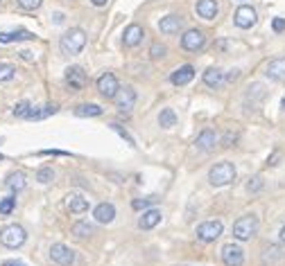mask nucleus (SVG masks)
<instances>
[{
	"mask_svg": "<svg viewBox=\"0 0 285 266\" xmlns=\"http://www.w3.org/2000/svg\"><path fill=\"white\" fill-rule=\"evenodd\" d=\"M84 45H86V34H84V30H79V27H72V30H68L64 36H61V41H59L61 52H64V55H68V57L79 55V52L84 50Z\"/></svg>",
	"mask_w": 285,
	"mask_h": 266,
	"instance_id": "1",
	"label": "nucleus"
},
{
	"mask_svg": "<svg viewBox=\"0 0 285 266\" xmlns=\"http://www.w3.org/2000/svg\"><path fill=\"white\" fill-rule=\"evenodd\" d=\"M209 181H211V185H215V187H224V185H229V183H233L235 181L233 163L224 161V163L213 165L211 167V172H209Z\"/></svg>",
	"mask_w": 285,
	"mask_h": 266,
	"instance_id": "2",
	"label": "nucleus"
},
{
	"mask_svg": "<svg viewBox=\"0 0 285 266\" xmlns=\"http://www.w3.org/2000/svg\"><path fill=\"white\" fill-rule=\"evenodd\" d=\"M25 239H27L25 228L18 224H12V226L0 230V244L7 246V248H21V246L25 244Z\"/></svg>",
	"mask_w": 285,
	"mask_h": 266,
	"instance_id": "3",
	"label": "nucleus"
},
{
	"mask_svg": "<svg viewBox=\"0 0 285 266\" xmlns=\"http://www.w3.org/2000/svg\"><path fill=\"white\" fill-rule=\"evenodd\" d=\"M256 230H258V217L256 215H245L233 224V237L240 241L251 239L256 235Z\"/></svg>",
	"mask_w": 285,
	"mask_h": 266,
	"instance_id": "4",
	"label": "nucleus"
},
{
	"mask_svg": "<svg viewBox=\"0 0 285 266\" xmlns=\"http://www.w3.org/2000/svg\"><path fill=\"white\" fill-rule=\"evenodd\" d=\"M98 90H100V95H102V97H107V99H113L115 95H118L120 84H118V79H115L113 72H104V75H100Z\"/></svg>",
	"mask_w": 285,
	"mask_h": 266,
	"instance_id": "5",
	"label": "nucleus"
},
{
	"mask_svg": "<svg viewBox=\"0 0 285 266\" xmlns=\"http://www.w3.org/2000/svg\"><path fill=\"white\" fill-rule=\"evenodd\" d=\"M206 45V36L201 30H188L186 34L181 36V47L188 52H197Z\"/></svg>",
	"mask_w": 285,
	"mask_h": 266,
	"instance_id": "6",
	"label": "nucleus"
},
{
	"mask_svg": "<svg viewBox=\"0 0 285 266\" xmlns=\"http://www.w3.org/2000/svg\"><path fill=\"white\" fill-rule=\"evenodd\" d=\"M86 81H89V77H86L84 68H79V66H70L68 70H66V84L70 86L72 93H79V90L86 86Z\"/></svg>",
	"mask_w": 285,
	"mask_h": 266,
	"instance_id": "7",
	"label": "nucleus"
},
{
	"mask_svg": "<svg viewBox=\"0 0 285 266\" xmlns=\"http://www.w3.org/2000/svg\"><path fill=\"white\" fill-rule=\"evenodd\" d=\"M50 259L59 266H70L75 262V250L68 248L66 244H55L50 248Z\"/></svg>",
	"mask_w": 285,
	"mask_h": 266,
	"instance_id": "8",
	"label": "nucleus"
},
{
	"mask_svg": "<svg viewBox=\"0 0 285 266\" xmlns=\"http://www.w3.org/2000/svg\"><path fill=\"white\" fill-rule=\"evenodd\" d=\"M256 21H258V16H256V9L249 7V5L238 7V12H235V16H233V23L240 27V30H249V27H254Z\"/></svg>",
	"mask_w": 285,
	"mask_h": 266,
	"instance_id": "9",
	"label": "nucleus"
},
{
	"mask_svg": "<svg viewBox=\"0 0 285 266\" xmlns=\"http://www.w3.org/2000/svg\"><path fill=\"white\" fill-rule=\"evenodd\" d=\"M222 262L224 266H242L245 264V250L235 244H226L222 248Z\"/></svg>",
	"mask_w": 285,
	"mask_h": 266,
	"instance_id": "10",
	"label": "nucleus"
},
{
	"mask_svg": "<svg viewBox=\"0 0 285 266\" xmlns=\"http://www.w3.org/2000/svg\"><path fill=\"white\" fill-rule=\"evenodd\" d=\"M115 106H118L123 113H127V111L134 109V104H136V90L132 88V86H125V88L118 90V95H115Z\"/></svg>",
	"mask_w": 285,
	"mask_h": 266,
	"instance_id": "11",
	"label": "nucleus"
},
{
	"mask_svg": "<svg viewBox=\"0 0 285 266\" xmlns=\"http://www.w3.org/2000/svg\"><path fill=\"white\" fill-rule=\"evenodd\" d=\"M222 235V224L220 221H204V224L197 228V237L201 241H215Z\"/></svg>",
	"mask_w": 285,
	"mask_h": 266,
	"instance_id": "12",
	"label": "nucleus"
},
{
	"mask_svg": "<svg viewBox=\"0 0 285 266\" xmlns=\"http://www.w3.org/2000/svg\"><path fill=\"white\" fill-rule=\"evenodd\" d=\"M220 142V135L213 129H206V131H201L197 135L195 140V147L199 149V151H211V149H215V144Z\"/></svg>",
	"mask_w": 285,
	"mask_h": 266,
	"instance_id": "13",
	"label": "nucleus"
},
{
	"mask_svg": "<svg viewBox=\"0 0 285 266\" xmlns=\"http://www.w3.org/2000/svg\"><path fill=\"white\" fill-rule=\"evenodd\" d=\"M195 12H197V16L204 18V21H213L217 16V12H220V7H217V0H197Z\"/></svg>",
	"mask_w": 285,
	"mask_h": 266,
	"instance_id": "14",
	"label": "nucleus"
},
{
	"mask_svg": "<svg viewBox=\"0 0 285 266\" xmlns=\"http://www.w3.org/2000/svg\"><path fill=\"white\" fill-rule=\"evenodd\" d=\"M265 75H267L272 81H285V57H278V59L269 61Z\"/></svg>",
	"mask_w": 285,
	"mask_h": 266,
	"instance_id": "15",
	"label": "nucleus"
},
{
	"mask_svg": "<svg viewBox=\"0 0 285 266\" xmlns=\"http://www.w3.org/2000/svg\"><path fill=\"white\" fill-rule=\"evenodd\" d=\"M143 36H145L143 27H141V25H136V23H134V25H129L127 30H125L123 43H125V45H127V47H136L138 43L143 41Z\"/></svg>",
	"mask_w": 285,
	"mask_h": 266,
	"instance_id": "16",
	"label": "nucleus"
},
{
	"mask_svg": "<svg viewBox=\"0 0 285 266\" xmlns=\"http://www.w3.org/2000/svg\"><path fill=\"white\" fill-rule=\"evenodd\" d=\"M172 84L175 86H186V84H190L192 79H195V68L192 66H181L179 70L172 72Z\"/></svg>",
	"mask_w": 285,
	"mask_h": 266,
	"instance_id": "17",
	"label": "nucleus"
},
{
	"mask_svg": "<svg viewBox=\"0 0 285 266\" xmlns=\"http://www.w3.org/2000/svg\"><path fill=\"white\" fill-rule=\"evenodd\" d=\"M93 217H95V221H98V224H111V221H113V217H115L113 203H100V205L95 207Z\"/></svg>",
	"mask_w": 285,
	"mask_h": 266,
	"instance_id": "18",
	"label": "nucleus"
},
{
	"mask_svg": "<svg viewBox=\"0 0 285 266\" xmlns=\"http://www.w3.org/2000/svg\"><path fill=\"white\" fill-rule=\"evenodd\" d=\"M181 27H183L181 16H166V18H161V23H158V30H161L163 34H179Z\"/></svg>",
	"mask_w": 285,
	"mask_h": 266,
	"instance_id": "19",
	"label": "nucleus"
},
{
	"mask_svg": "<svg viewBox=\"0 0 285 266\" xmlns=\"http://www.w3.org/2000/svg\"><path fill=\"white\" fill-rule=\"evenodd\" d=\"M66 205H68V210L72 215H84V212L89 210V201L82 194H68L66 196Z\"/></svg>",
	"mask_w": 285,
	"mask_h": 266,
	"instance_id": "20",
	"label": "nucleus"
},
{
	"mask_svg": "<svg viewBox=\"0 0 285 266\" xmlns=\"http://www.w3.org/2000/svg\"><path fill=\"white\" fill-rule=\"evenodd\" d=\"M158 224H161V212H158V210L143 212V217L138 219V228H141V230H152V228H156Z\"/></svg>",
	"mask_w": 285,
	"mask_h": 266,
	"instance_id": "21",
	"label": "nucleus"
},
{
	"mask_svg": "<svg viewBox=\"0 0 285 266\" xmlns=\"http://www.w3.org/2000/svg\"><path fill=\"white\" fill-rule=\"evenodd\" d=\"M204 84L209 86V88H220V86L224 84V72H222L220 68H209V70L204 72Z\"/></svg>",
	"mask_w": 285,
	"mask_h": 266,
	"instance_id": "22",
	"label": "nucleus"
},
{
	"mask_svg": "<svg viewBox=\"0 0 285 266\" xmlns=\"http://www.w3.org/2000/svg\"><path fill=\"white\" fill-rule=\"evenodd\" d=\"M36 38L32 32L27 30H18V32H3L0 34V43H14V41H32Z\"/></svg>",
	"mask_w": 285,
	"mask_h": 266,
	"instance_id": "23",
	"label": "nucleus"
},
{
	"mask_svg": "<svg viewBox=\"0 0 285 266\" xmlns=\"http://www.w3.org/2000/svg\"><path fill=\"white\" fill-rule=\"evenodd\" d=\"M57 111H59L57 104H46V106H41V109H32L27 120H46V118H50V115H55Z\"/></svg>",
	"mask_w": 285,
	"mask_h": 266,
	"instance_id": "24",
	"label": "nucleus"
},
{
	"mask_svg": "<svg viewBox=\"0 0 285 266\" xmlns=\"http://www.w3.org/2000/svg\"><path fill=\"white\" fill-rule=\"evenodd\" d=\"M75 115L77 118H98V115H102V109L98 104H79L75 109Z\"/></svg>",
	"mask_w": 285,
	"mask_h": 266,
	"instance_id": "25",
	"label": "nucleus"
},
{
	"mask_svg": "<svg viewBox=\"0 0 285 266\" xmlns=\"http://www.w3.org/2000/svg\"><path fill=\"white\" fill-rule=\"evenodd\" d=\"M5 183H7V187L12 192H21L23 187H25V174H23V172H14V174H9Z\"/></svg>",
	"mask_w": 285,
	"mask_h": 266,
	"instance_id": "26",
	"label": "nucleus"
},
{
	"mask_svg": "<svg viewBox=\"0 0 285 266\" xmlns=\"http://www.w3.org/2000/svg\"><path fill=\"white\" fill-rule=\"evenodd\" d=\"M158 124H161L163 129H172L177 127V113L172 109H163L161 115H158Z\"/></svg>",
	"mask_w": 285,
	"mask_h": 266,
	"instance_id": "27",
	"label": "nucleus"
},
{
	"mask_svg": "<svg viewBox=\"0 0 285 266\" xmlns=\"http://www.w3.org/2000/svg\"><path fill=\"white\" fill-rule=\"evenodd\" d=\"M72 235L75 237H91V235H95V226L89 224V221H77V224L72 226Z\"/></svg>",
	"mask_w": 285,
	"mask_h": 266,
	"instance_id": "28",
	"label": "nucleus"
},
{
	"mask_svg": "<svg viewBox=\"0 0 285 266\" xmlns=\"http://www.w3.org/2000/svg\"><path fill=\"white\" fill-rule=\"evenodd\" d=\"M14 75H16V68H14L12 64H0V84L14 79Z\"/></svg>",
	"mask_w": 285,
	"mask_h": 266,
	"instance_id": "29",
	"label": "nucleus"
},
{
	"mask_svg": "<svg viewBox=\"0 0 285 266\" xmlns=\"http://www.w3.org/2000/svg\"><path fill=\"white\" fill-rule=\"evenodd\" d=\"M32 111V104L30 101H18L16 106H14V118H27Z\"/></svg>",
	"mask_w": 285,
	"mask_h": 266,
	"instance_id": "30",
	"label": "nucleus"
},
{
	"mask_svg": "<svg viewBox=\"0 0 285 266\" xmlns=\"http://www.w3.org/2000/svg\"><path fill=\"white\" fill-rule=\"evenodd\" d=\"M52 178H55V172H52L50 167H41V169L36 172V181L43 183V185H46V183H50Z\"/></svg>",
	"mask_w": 285,
	"mask_h": 266,
	"instance_id": "31",
	"label": "nucleus"
},
{
	"mask_svg": "<svg viewBox=\"0 0 285 266\" xmlns=\"http://www.w3.org/2000/svg\"><path fill=\"white\" fill-rule=\"evenodd\" d=\"M14 205H16V199H14V196L3 199V201H0V215H12Z\"/></svg>",
	"mask_w": 285,
	"mask_h": 266,
	"instance_id": "32",
	"label": "nucleus"
},
{
	"mask_svg": "<svg viewBox=\"0 0 285 266\" xmlns=\"http://www.w3.org/2000/svg\"><path fill=\"white\" fill-rule=\"evenodd\" d=\"M111 129H113V131L118 133L123 140H127V144H129V147H136V142H134V138H132V135H129L127 131H125V129L120 127V124H115V122H113V124H111Z\"/></svg>",
	"mask_w": 285,
	"mask_h": 266,
	"instance_id": "33",
	"label": "nucleus"
},
{
	"mask_svg": "<svg viewBox=\"0 0 285 266\" xmlns=\"http://www.w3.org/2000/svg\"><path fill=\"white\" fill-rule=\"evenodd\" d=\"M158 199L156 196H147V199H134L132 203V207L134 210H143V207H147V205H152V203H156Z\"/></svg>",
	"mask_w": 285,
	"mask_h": 266,
	"instance_id": "34",
	"label": "nucleus"
},
{
	"mask_svg": "<svg viewBox=\"0 0 285 266\" xmlns=\"http://www.w3.org/2000/svg\"><path fill=\"white\" fill-rule=\"evenodd\" d=\"M43 5V0H18V7L27 9V12H34Z\"/></svg>",
	"mask_w": 285,
	"mask_h": 266,
	"instance_id": "35",
	"label": "nucleus"
},
{
	"mask_svg": "<svg viewBox=\"0 0 285 266\" xmlns=\"http://www.w3.org/2000/svg\"><path fill=\"white\" fill-rule=\"evenodd\" d=\"M166 52H168V47L163 45V43H154L152 50H149V55H152L154 59H163V57H166Z\"/></svg>",
	"mask_w": 285,
	"mask_h": 266,
	"instance_id": "36",
	"label": "nucleus"
},
{
	"mask_svg": "<svg viewBox=\"0 0 285 266\" xmlns=\"http://www.w3.org/2000/svg\"><path fill=\"white\" fill-rule=\"evenodd\" d=\"M247 190H249V192H258V190H263V178H260V176H254V178L249 181Z\"/></svg>",
	"mask_w": 285,
	"mask_h": 266,
	"instance_id": "37",
	"label": "nucleus"
},
{
	"mask_svg": "<svg viewBox=\"0 0 285 266\" xmlns=\"http://www.w3.org/2000/svg\"><path fill=\"white\" fill-rule=\"evenodd\" d=\"M272 30L274 32H285V18H274V21H272Z\"/></svg>",
	"mask_w": 285,
	"mask_h": 266,
	"instance_id": "38",
	"label": "nucleus"
},
{
	"mask_svg": "<svg viewBox=\"0 0 285 266\" xmlns=\"http://www.w3.org/2000/svg\"><path fill=\"white\" fill-rule=\"evenodd\" d=\"M235 138H238V133H226V138H224V142H222V144H224V147H231V144H233L235 142Z\"/></svg>",
	"mask_w": 285,
	"mask_h": 266,
	"instance_id": "39",
	"label": "nucleus"
},
{
	"mask_svg": "<svg viewBox=\"0 0 285 266\" xmlns=\"http://www.w3.org/2000/svg\"><path fill=\"white\" fill-rule=\"evenodd\" d=\"M276 158H281V153H278V151L274 153L272 158H269V161H267V165H276Z\"/></svg>",
	"mask_w": 285,
	"mask_h": 266,
	"instance_id": "40",
	"label": "nucleus"
},
{
	"mask_svg": "<svg viewBox=\"0 0 285 266\" xmlns=\"http://www.w3.org/2000/svg\"><path fill=\"white\" fill-rule=\"evenodd\" d=\"M91 3H93V5H95V7H104V5H107V3H109V0H91Z\"/></svg>",
	"mask_w": 285,
	"mask_h": 266,
	"instance_id": "41",
	"label": "nucleus"
},
{
	"mask_svg": "<svg viewBox=\"0 0 285 266\" xmlns=\"http://www.w3.org/2000/svg\"><path fill=\"white\" fill-rule=\"evenodd\" d=\"M226 79H229V81H233V79H238V70H231V75H229V77H226Z\"/></svg>",
	"mask_w": 285,
	"mask_h": 266,
	"instance_id": "42",
	"label": "nucleus"
},
{
	"mask_svg": "<svg viewBox=\"0 0 285 266\" xmlns=\"http://www.w3.org/2000/svg\"><path fill=\"white\" fill-rule=\"evenodd\" d=\"M3 266H25V264H21V262H12V259H9V262H3Z\"/></svg>",
	"mask_w": 285,
	"mask_h": 266,
	"instance_id": "43",
	"label": "nucleus"
},
{
	"mask_svg": "<svg viewBox=\"0 0 285 266\" xmlns=\"http://www.w3.org/2000/svg\"><path fill=\"white\" fill-rule=\"evenodd\" d=\"M55 23H64V14H55Z\"/></svg>",
	"mask_w": 285,
	"mask_h": 266,
	"instance_id": "44",
	"label": "nucleus"
},
{
	"mask_svg": "<svg viewBox=\"0 0 285 266\" xmlns=\"http://www.w3.org/2000/svg\"><path fill=\"white\" fill-rule=\"evenodd\" d=\"M21 57H23V59L30 61V59H32V52H21Z\"/></svg>",
	"mask_w": 285,
	"mask_h": 266,
	"instance_id": "45",
	"label": "nucleus"
},
{
	"mask_svg": "<svg viewBox=\"0 0 285 266\" xmlns=\"http://www.w3.org/2000/svg\"><path fill=\"white\" fill-rule=\"evenodd\" d=\"M281 241H285V226L281 228Z\"/></svg>",
	"mask_w": 285,
	"mask_h": 266,
	"instance_id": "46",
	"label": "nucleus"
},
{
	"mask_svg": "<svg viewBox=\"0 0 285 266\" xmlns=\"http://www.w3.org/2000/svg\"><path fill=\"white\" fill-rule=\"evenodd\" d=\"M0 161H3V153H0Z\"/></svg>",
	"mask_w": 285,
	"mask_h": 266,
	"instance_id": "47",
	"label": "nucleus"
}]
</instances>
